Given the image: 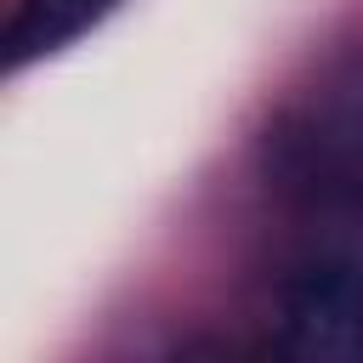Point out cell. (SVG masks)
Masks as SVG:
<instances>
[{
  "mask_svg": "<svg viewBox=\"0 0 363 363\" xmlns=\"http://www.w3.org/2000/svg\"><path fill=\"white\" fill-rule=\"evenodd\" d=\"M278 346L295 357H363V238H323L289 267Z\"/></svg>",
  "mask_w": 363,
  "mask_h": 363,
  "instance_id": "obj_2",
  "label": "cell"
},
{
  "mask_svg": "<svg viewBox=\"0 0 363 363\" xmlns=\"http://www.w3.org/2000/svg\"><path fill=\"white\" fill-rule=\"evenodd\" d=\"M267 170L295 193L363 187V68L335 74L267 130Z\"/></svg>",
  "mask_w": 363,
  "mask_h": 363,
  "instance_id": "obj_1",
  "label": "cell"
},
{
  "mask_svg": "<svg viewBox=\"0 0 363 363\" xmlns=\"http://www.w3.org/2000/svg\"><path fill=\"white\" fill-rule=\"evenodd\" d=\"M108 11H119V0H11L6 6V23H0L6 74H23L28 62L57 57L79 34H91Z\"/></svg>",
  "mask_w": 363,
  "mask_h": 363,
  "instance_id": "obj_3",
  "label": "cell"
}]
</instances>
